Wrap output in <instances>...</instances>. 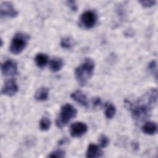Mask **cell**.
I'll return each instance as SVG.
<instances>
[{
    "instance_id": "3957f363",
    "label": "cell",
    "mask_w": 158,
    "mask_h": 158,
    "mask_svg": "<svg viewBox=\"0 0 158 158\" xmlns=\"http://www.w3.org/2000/svg\"><path fill=\"white\" fill-rule=\"evenodd\" d=\"M77 114V109L70 104H65L60 108L59 116L56 120V125L59 128L65 126Z\"/></svg>"
},
{
    "instance_id": "9c48e42d",
    "label": "cell",
    "mask_w": 158,
    "mask_h": 158,
    "mask_svg": "<svg viewBox=\"0 0 158 158\" xmlns=\"http://www.w3.org/2000/svg\"><path fill=\"white\" fill-rule=\"evenodd\" d=\"M19 87L15 80L11 78L6 81L2 88L1 93L6 96H12L17 93Z\"/></svg>"
},
{
    "instance_id": "277c9868",
    "label": "cell",
    "mask_w": 158,
    "mask_h": 158,
    "mask_svg": "<svg viewBox=\"0 0 158 158\" xmlns=\"http://www.w3.org/2000/svg\"><path fill=\"white\" fill-rule=\"evenodd\" d=\"M30 36L24 33H17L13 37L10 46V51L11 53L17 55L20 54L27 47Z\"/></svg>"
},
{
    "instance_id": "d4e9b609",
    "label": "cell",
    "mask_w": 158,
    "mask_h": 158,
    "mask_svg": "<svg viewBox=\"0 0 158 158\" xmlns=\"http://www.w3.org/2000/svg\"><path fill=\"white\" fill-rule=\"evenodd\" d=\"M131 146L132 147V148L135 150V151H137L139 149V143L136 141H133L131 143Z\"/></svg>"
},
{
    "instance_id": "4fadbf2b",
    "label": "cell",
    "mask_w": 158,
    "mask_h": 158,
    "mask_svg": "<svg viewBox=\"0 0 158 158\" xmlns=\"http://www.w3.org/2000/svg\"><path fill=\"white\" fill-rule=\"evenodd\" d=\"M64 65V61L61 58L55 57L49 62L50 70L53 72H59L62 69Z\"/></svg>"
},
{
    "instance_id": "44dd1931",
    "label": "cell",
    "mask_w": 158,
    "mask_h": 158,
    "mask_svg": "<svg viewBox=\"0 0 158 158\" xmlns=\"http://www.w3.org/2000/svg\"><path fill=\"white\" fill-rule=\"evenodd\" d=\"M148 70L153 74L155 75L156 78H157V62L156 60H152L150 62L148 66Z\"/></svg>"
},
{
    "instance_id": "d6986e66",
    "label": "cell",
    "mask_w": 158,
    "mask_h": 158,
    "mask_svg": "<svg viewBox=\"0 0 158 158\" xmlns=\"http://www.w3.org/2000/svg\"><path fill=\"white\" fill-rule=\"evenodd\" d=\"M65 156V152L61 149L55 150L51 152L48 155V157H51V158H63Z\"/></svg>"
},
{
    "instance_id": "7c38bea8",
    "label": "cell",
    "mask_w": 158,
    "mask_h": 158,
    "mask_svg": "<svg viewBox=\"0 0 158 158\" xmlns=\"http://www.w3.org/2000/svg\"><path fill=\"white\" fill-rule=\"evenodd\" d=\"M142 131L148 135H153L157 133V125L156 122H147L142 127Z\"/></svg>"
},
{
    "instance_id": "7a4b0ae2",
    "label": "cell",
    "mask_w": 158,
    "mask_h": 158,
    "mask_svg": "<svg viewBox=\"0 0 158 158\" xmlns=\"http://www.w3.org/2000/svg\"><path fill=\"white\" fill-rule=\"evenodd\" d=\"M94 62L91 58H86L82 64L75 70V78L78 84L84 86L93 76L94 69Z\"/></svg>"
},
{
    "instance_id": "ffe728a7",
    "label": "cell",
    "mask_w": 158,
    "mask_h": 158,
    "mask_svg": "<svg viewBox=\"0 0 158 158\" xmlns=\"http://www.w3.org/2000/svg\"><path fill=\"white\" fill-rule=\"evenodd\" d=\"M98 143L100 148H104L109 144V139L105 135H101L98 139Z\"/></svg>"
},
{
    "instance_id": "5b68a950",
    "label": "cell",
    "mask_w": 158,
    "mask_h": 158,
    "mask_svg": "<svg viewBox=\"0 0 158 158\" xmlns=\"http://www.w3.org/2000/svg\"><path fill=\"white\" fill-rule=\"evenodd\" d=\"M98 17L93 10H86L80 16L79 26L83 29L88 30L93 28L96 24Z\"/></svg>"
},
{
    "instance_id": "2e32d148",
    "label": "cell",
    "mask_w": 158,
    "mask_h": 158,
    "mask_svg": "<svg viewBox=\"0 0 158 158\" xmlns=\"http://www.w3.org/2000/svg\"><path fill=\"white\" fill-rule=\"evenodd\" d=\"M75 44L74 40L70 36H65L61 39L60 46L62 48L67 49H70L73 48Z\"/></svg>"
},
{
    "instance_id": "603a6c76",
    "label": "cell",
    "mask_w": 158,
    "mask_h": 158,
    "mask_svg": "<svg viewBox=\"0 0 158 158\" xmlns=\"http://www.w3.org/2000/svg\"><path fill=\"white\" fill-rule=\"evenodd\" d=\"M92 104L94 108H100L102 106V100L99 97H94L92 99Z\"/></svg>"
},
{
    "instance_id": "9a60e30c",
    "label": "cell",
    "mask_w": 158,
    "mask_h": 158,
    "mask_svg": "<svg viewBox=\"0 0 158 158\" xmlns=\"http://www.w3.org/2000/svg\"><path fill=\"white\" fill-rule=\"evenodd\" d=\"M35 62L39 68L42 69L47 64L48 62V56L44 53L37 54L35 57Z\"/></svg>"
},
{
    "instance_id": "5bb4252c",
    "label": "cell",
    "mask_w": 158,
    "mask_h": 158,
    "mask_svg": "<svg viewBox=\"0 0 158 158\" xmlns=\"http://www.w3.org/2000/svg\"><path fill=\"white\" fill-rule=\"evenodd\" d=\"M49 96V90L46 87L39 88L35 94V98L39 101H46Z\"/></svg>"
},
{
    "instance_id": "ac0fdd59",
    "label": "cell",
    "mask_w": 158,
    "mask_h": 158,
    "mask_svg": "<svg viewBox=\"0 0 158 158\" xmlns=\"http://www.w3.org/2000/svg\"><path fill=\"white\" fill-rule=\"evenodd\" d=\"M51 125V120L48 117H43L40 122V128L42 131H47L49 129Z\"/></svg>"
},
{
    "instance_id": "ba28073f",
    "label": "cell",
    "mask_w": 158,
    "mask_h": 158,
    "mask_svg": "<svg viewBox=\"0 0 158 158\" xmlns=\"http://www.w3.org/2000/svg\"><path fill=\"white\" fill-rule=\"evenodd\" d=\"M1 72L5 76H14L18 73L17 65L12 60H7L1 65Z\"/></svg>"
},
{
    "instance_id": "8fae6325",
    "label": "cell",
    "mask_w": 158,
    "mask_h": 158,
    "mask_svg": "<svg viewBox=\"0 0 158 158\" xmlns=\"http://www.w3.org/2000/svg\"><path fill=\"white\" fill-rule=\"evenodd\" d=\"M102 151L101 148L96 144H90L87 149L86 157L88 158H96L102 156Z\"/></svg>"
},
{
    "instance_id": "e0dca14e",
    "label": "cell",
    "mask_w": 158,
    "mask_h": 158,
    "mask_svg": "<svg viewBox=\"0 0 158 158\" xmlns=\"http://www.w3.org/2000/svg\"><path fill=\"white\" fill-rule=\"evenodd\" d=\"M106 107V110H105V116L108 119H111L112 118L116 112V109L115 106L110 103H107L105 104Z\"/></svg>"
},
{
    "instance_id": "52a82bcc",
    "label": "cell",
    "mask_w": 158,
    "mask_h": 158,
    "mask_svg": "<svg viewBox=\"0 0 158 158\" xmlns=\"http://www.w3.org/2000/svg\"><path fill=\"white\" fill-rule=\"evenodd\" d=\"M88 131V126L85 123L77 122L72 123L70 127V135L73 138H80Z\"/></svg>"
},
{
    "instance_id": "cb8c5ba5",
    "label": "cell",
    "mask_w": 158,
    "mask_h": 158,
    "mask_svg": "<svg viewBox=\"0 0 158 158\" xmlns=\"http://www.w3.org/2000/svg\"><path fill=\"white\" fill-rule=\"evenodd\" d=\"M67 4L73 11H76L78 9V6L75 1H68L67 2Z\"/></svg>"
},
{
    "instance_id": "7402d4cb",
    "label": "cell",
    "mask_w": 158,
    "mask_h": 158,
    "mask_svg": "<svg viewBox=\"0 0 158 158\" xmlns=\"http://www.w3.org/2000/svg\"><path fill=\"white\" fill-rule=\"evenodd\" d=\"M139 2L141 4L143 7L147 8L154 6L156 3L155 0H147V1H139Z\"/></svg>"
},
{
    "instance_id": "30bf717a",
    "label": "cell",
    "mask_w": 158,
    "mask_h": 158,
    "mask_svg": "<svg viewBox=\"0 0 158 158\" xmlns=\"http://www.w3.org/2000/svg\"><path fill=\"white\" fill-rule=\"evenodd\" d=\"M70 97L77 102L85 107H88V102L86 94L81 90H77L71 94Z\"/></svg>"
},
{
    "instance_id": "8992f818",
    "label": "cell",
    "mask_w": 158,
    "mask_h": 158,
    "mask_svg": "<svg viewBox=\"0 0 158 158\" xmlns=\"http://www.w3.org/2000/svg\"><path fill=\"white\" fill-rule=\"evenodd\" d=\"M18 15V12L15 9L14 5L10 2H2L0 5V15L1 18H14Z\"/></svg>"
},
{
    "instance_id": "6da1fadb",
    "label": "cell",
    "mask_w": 158,
    "mask_h": 158,
    "mask_svg": "<svg viewBox=\"0 0 158 158\" xmlns=\"http://www.w3.org/2000/svg\"><path fill=\"white\" fill-rule=\"evenodd\" d=\"M157 90L153 88L133 102L129 100H125V106L131 111L135 122L141 123L150 117L152 107L157 103Z\"/></svg>"
}]
</instances>
